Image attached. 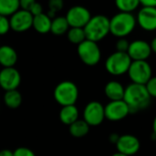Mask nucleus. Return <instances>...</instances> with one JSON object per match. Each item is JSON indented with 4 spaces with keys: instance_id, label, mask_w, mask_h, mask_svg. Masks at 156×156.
I'll use <instances>...</instances> for the list:
<instances>
[{
    "instance_id": "nucleus-1",
    "label": "nucleus",
    "mask_w": 156,
    "mask_h": 156,
    "mask_svg": "<svg viewBox=\"0 0 156 156\" xmlns=\"http://www.w3.org/2000/svg\"><path fill=\"white\" fill-rule=\"evenodd\" d=\"M150 97L145 86L129 84L125 87L123 101L127 104L129 114H134L146 109L151 104Z\"/></svg>"
},
{
    "instance_id": "nucleus-2",
    "label": "nucleus",
    "mask_w": 156,
    "mask_h": 156,
    "mask_svg": "<svg viewBox=\"0 0 156 156\" xmlns=\"http://www.w3.org/2000/svg\"><path fill=\"white\" fill-rule=\"evenodd\" d=\"M136 18L132 13L119 12L109 19V33L120 39L129 36L136 27Z\"/></svg>"
},
{
    "instance_id": "nucleus-3",
    "label": "nucleus",
    "mask_w": 156,
    "mask_h": 156,
    "mask_svg": "<svg viewBox=\"0 0 156 156\" xmlns=\"http://www.w3.org/2000/svg\"><path fill=\"white\" fill-rule=\"evenodd\" d=\"M87 40L98 42L109 34V19L104 15L91 17L84 27Z\"/></svg>"
},
{
    "instance_id": "nucleus-4",
    "label": "nucleus",
    "mask_w": 156,
    "mask_h": 156,
    "mask_svg": "<svg viewBox=\"0 0 156 156\" xmlns=\"http://www.w3.org/2000/svg\"><path fill=\"white\" fill-rule=\"evenodd\" d=\"M79 90L77 86L72 81H62L60 82L54 88L53 97L55 101L62 107L75 105Z\"/></svg>"
},
{
    "instance_id": "nucleus-5",
    "label": "nucleus",
    "mask_w": 156,
    "mask_h": 156,
    "mask_svg": "<svg viewBox=\"0 0 156 156\" xmlns=\"http://www.w3.org/2000/svg\"><path fill=\"white\" fill-rule=\"evenodd\" d=\"M131 62L132 61L127 52L116 51L107 58L105 68L108 73L114 76H120L128 73Z\"/></svg>"
},
{
    "instance_id": "nucleus-6",
    "label": "nucleus",
    "mask_w": 156,
    "mask_h": 156,
    "mask_svg": "<svg viewBox=\"0 0 156 156\" xmlns=\"http://www.w3.org/2000/svg\"><path fill=\"white\" fill-rule=\"evenodd\" d=\"M77 54L82 62L87 66H95L101 60V50L98 42L89 40L77 45Z\"/></svg>"
},
{
    "instance_id": "nucleus-7",
    "label": "nucleus",
    "mask_w": 156,
    "mask_h": 156,
    "mask_svg": "<svg viewBox=\"0 0 156 156\" xmlns=\"http://www.w3.org/2000/svg\"><path fill=\"white\" fill-rule=\"evenodd\" d=\"M127 73L131 83L145 86L152 76V69L147 61H132Z\"/></svg>"
},
{
    "instance_id": "nucleus-8",
    "label": "nucleus",
    "mask_w": 156,
    "mask_h": 156,
    "mask_svg": "<svg viewBox=\"0 0 156 156\" xmlns=\"http://www.w3.org/2000/svg\"><path fill=\"white\" fill-rule=\"evenodd\" d=\"M64 17L70 28L84 29L92 16L89 9H87L86 7L77 5L70 8Z\"/></svg>"
},
{
    "instance_id": "nucleus-9",
    "label": "nucleus",
    "mask_w": 156,
    "mask_h": 156,
    "mask_svg": "<svg viewBox=\"0 0 156 156\" xmlns=\"http://www.w3.org/2000/svg\"><path fill=\"white\" fill-rule=\"evenodd\" d=\"M83 119L90 127L99 126L105 119L104 106L98 101H91L87 103L84 108Z\"/></svg>"
},
{
    "instance_id": "nucleus-10",
    "label": "nucleus",
    "mask_w": 156,
    "mask_h": 156,
    "mask_svg": "<svg viewBox=\"0 0 156 156\" xmlns=\"http://www.w3.org/2000/svg\"><path fill=\"white\" fill-rule=\"evenodd\" d=\"M20 83V73L15 67L2 68L0 70V87L5 91L18 89Z\"/></svg>"
},
{
    "instance_id": "nucleus-11",
    "label": "nucleus",
    "mask_w": 156,
    "mask_h": 156,
    "mask_svg": "<svg viewBox=\"0 0 156 156\" xmlns=\"http://www.w3.org/2000/svg\"><path fill=\"white\" fill-rule=\"evenodd\" d=\"M104 110L105 119L109 121H120L129 114V109L123 99L109 101L104 107Z\"/></svg>"
},
{
    "instance_id": "nucleus-12",
    "label": "nucleus",
    "mask_w": 156,
    "mask_h": 156,
    "mask_svg": "<svg viewBox=\"0 0 156 156\" xmlns=\"http://www.w3.org/2000/svg\"><path fill=\"white\" fill-rule=\"evenodd\" d=\"M33 16L30 12L23 9L18 10L11 17H9L10 30L16 32H24L32 28Z\"/></svg>"
},
{
    "instance_id": "nucleus-13",
    "label": "nucleus",
    "mask_w": 156,
    "mask_h": 156,
    "mask_svg": "<svg viewBox=\"0 0 156 156\" xmlns=\"http://www.w3.org/2000/svg\"><path fill=\"white\" fill-rule=\"evenodd\" d=\"M118 152L127 156L135 155L140 149V140L132 134L120 135L116 142Z\"/></svg>"
},
{
    "instance_id": "nucleus-14",
    "label": "nucleus",
    "mask_w": 156,
    "mask_h": 156,
    "mask_svg": "<svg viewBox=\"0 0 156 156\" xmlns=\"http://www.w3.org/2000/svg\"><path fill=\"white\" fill-rule=\"evenodd\" d=\"M136 22L145 31L156 30V8L142 7L137 14Z\"/></svg>"
},
{
    "instance_id": "nucleus-15",
    "label": "nucleus",
    "mask_w": 156,
    "mask_h": 156,
    "mask_svg": "<svg viewBox=\"0 0 156 156\" xmlns=\"http://www.w3.org/2000/svg\"><path fill=\"white\" fill-rule=\"evenodd\" d=\"M127 53L131 61H147L151 54V49L146 41L135 40L129 42Z\"/></svg>"
},
{
    "instance_id": "nucleus-16",
    "label": "nucleus",
    "mask_w": 156,
    "mask_h": 156,
    "mask_svg": "<svg viewBox=\"0 0 156 156\" xmlns=\"http://www.w3.org/2000/svg\"><path fill=\"white\" fill-rule=\"evenodd\" d=\"M18 62V53L16 50L9 45L0 46V65L3 68L14 67Z\"/></svg>"
},
{
    "instance_id": "nucleus-17",
    "label": "nucleus",
    "mask_w": 156,
    "mask_h": 156,
    "mask_svg": "<svg viewBox=\"0 0 156 156\" xmlns=\"http://www.w3.org/2000/svg\"><path fill=\"white\" fill-rule=\"evenodd\" d=\"M124 91L125 87L123 85L116 80H112L107 83L104 88L105 95L110 101L122 100L124 97Z\"/></svg>"
},
{
    "instance_id": "nucleus-18",
    "label": "nucleus",
    "mask_w": 156,
    "mask_h": 156,
    "mask_svg": "<svg viewBox=\"0 0 156 156\" xmlns=\"http://www.w3.org/2000/svg\"><path fill=\"white\" fill-rule=\"evenodd\" d=\"M59 118L62 124L70 126L74 121L79 119V110L75 105L62 107L59 113Z\"/></svg>"
},
{
    "instance_id": "nucleus-19",
    "label": "nucleus",
    "mask_w": 156,
    "mask_h": 156,
    "mask_svg": "<svg viewBox=\"0 0 156 156\" xmlns=\"http://www.w3.org/2000/svg\"><path fill=\"white\" fill-rule=\"evenodd\" d=\"M51 19L44 12L33 17L32 28L41 34H46L51 31Z\"/></svg>"
},
{
    "instance_id": "nucleus-20",
    "label": "nucleus",
    "mask_w": 156,
    "mask_h": 156,
    "mask_svg": "<svg viewBox=\"0 0 156 156\" xmlns=\"http://www.w3.org/2000/svg\"><path fill=\"white\" fill-rule=\"evenodd\" d=\"M70 26L65 19V17H55L51 20V31L55 36H62L67 33Z\"/></svg>"
},
{
    "instance_id": "nucleus-21",
    "label": "nucleus",
    "mask_w": 156,
    "mask_h": 156,
    "mask_svg": "<svg viewBox=\"0 0 156 156\" xmlns=\"http://www.w3.org/2000/svg\"><path fill=\"white\" fill-rule=\"evenodd\" d=\"M90 126L84 119H77L69 126V132L73 137L82 138L87 135L89 132Z\"/></svg>"
},
{
    "instance_id": "nucleus-22",
    "label": "nucleus",
    "mask_w": 156,
    "mask_h": 156,
    "mask_svg": "<svg viewBox=\"0 0 156 156\" xmlns=\"http://www.w3.org/2000/svg\"><path fill=\"white\" fill-rule=\"evenodd\" d=\"M20 9V0H0V15L1 16L7 18L11 17Z\"/></svg>"
},
{
    "instance_id": "nucleus-23",
    "label": "nucleus",
    "mask_w": 156,
    "mask_h": 156,
    "mask_svg": "<svg viewBox=\"0 0 156 156\" xmlns=\"http://www.w3.org/2000/svg\"><path fill=\"white\" fill-rule=\"evenodd\" d=\"M4 103L9 108H18L22 104V95L18 89L6 91L4 95Z\"/></svg>"
},
{
    "instance_id": "nucleus-24",
    "label": "nucleus",
    "mask_w": 156,
    "mask_h": 156,
    "mask_svg": "<svg viewBox=\"0 0 156 156\" xmlns=\"http://www.w3.org/2000/svg\"><path fill=\"white\" fill-rule=\"evenodd\" d=\"M115 5L120 12L132 13L140 7V0H115Z\"/></svg>"
},
{
    "instance_id": "nucleus-25",
    "label": "nucleus",
    "mask_w": 156,
    "mask_h": 156,
    "mask_svg": "<svg viewBox=\"0 0 156 156\" xmlns=\"http://www.w3.org/2000/svg\"><path fill=\"white\" fill-rule=\"evenodd\" d=\"M66 34L68 41L75 45H79L81 42L87 40L84 29L82 28H70Z\"/></svg>"
},
{
    "instance_id": "nucleus-26",
    "label": "nucleus",
    "mask_w": 156,
    "mask_h": 156,
    "mask_svg": "<svg viewBox=\"0 0 156 156\" xmlns=\"http://www.w3.org/2000/svg\"><path fill=\"white\" fill-rule=\"evenodd\" d=\"M63 8V0H49V13L47 14L51 20L55 18V13Z\"/></svg>"
},
{
    "instance_id": "nucleus-27",
    "label": "nucleus",
    "mask_w": 156,
    "mask_h": 156,
    "mask_svg": "<svg viewBox=\"0 0 156 156\" xmlns=\"http://www.w3.org/2000/svg\"><path fill=\"white\" fill-rule=\"evenodd\" d=\"M145 87L151 98H156V76H151V79L146 83Z\"/></svg>"
},
{
    "instance_id": "nucleus-28",
    "label": "nucleus",
    "mask_w": 156,
    "mask_h": 156,
    "mask_svg": "<svg viewBox=\"0 0 156 156\" xmlns=\"http://www.w3.org/2000/svg\"><path fill=\"white\" fill-rule=\"evenodd\" d=\"M10 30L9 19L0 15V36L6 35Z\"/></svg>"
},
{
    "instance_id": "nucleus-29",
    "label": "nucleus",
    "mask_w": 156,
    "mask_h": 156,
    "mask_svg": "<svg viewBox=\"0 0 156 156\" xmlns=\"http://www.w3.org/2000/svg\"><path fill=\"white\" fill-rule=\"evenodd\" d=\"M14 156H36L34 151L27 147H19L13 151Z\"/></svg>"
},
{
    "instance_id": "nucleus-30",
    "label": "nucleus",
    "mask_w": 156,
    "mask_h": 156,
    "mask_svg": "<svg viewBox=\"0 0 156 156\" xmlns=\"http://www.w3.org/2000/svg\"><path fill=\"white\" fill-rule=\"evenodd\" d=\"M129 41L127 39L120 38L116 42V50H117V51L127 52L128 49H129Z\"/></svg>"
},
{
    "instance_id": "nucleus-31",
    "label": "nucleus",
    "mask_w": 156,
    "mask_h": 156,
    "mask_svg": "<svg viewBox=\"0 0 156 156\" xmlns=\"http://www.w3.org/2000/svg\"><path fill=\"white\" fill-rule=\"evenodd\" d=\"M29 12H30V14L33 17H35L37 15H40V14L43 13V8H42V6H41V3H39V2L36 1V3L30 8V9L29 10Z\"/></svg>"
},
{
    "instance_id": "nucleus-32",
    "label": "nucleus",
    "mask_w": 156,
    "mask_h": 156,
    "mask_svg": "<svg viewBox=\"0 0 156 156\" xmlns=\"http://www.w3.org/2000/svg\"><path fill=\"white\" fill-rule=\"evenodd\" d=\"M35 3H36V0H20V9L29 11Z\"/></svg>"
},
{
    "instance_id": "nucleus-33",
    "label": "nucleus",
    "mask_w": 156,
    "mask_h": 156,
    "mask_svg": "<svg viewBox=\"0 0 156 156\" xmlns=\"http://www.w3.org/2000/svg\"><path fill=\"white\" fill-rule=\"evenodd\" d=\"M140 4L142 5V7L156 8V0H140Z\"/></svg>"
},
{
    "instance_id": "nucleus-34",
    "label": "nucleus",
    "mask_w": 156,
    "mask_h": 156,
    "mask_svg": "<svg viewBox=\"0 0 156 156\" xmlns=\"http://www.w3.org/2000/svg\"><path fill=\"white\" fill-rule=\"evenodd\" d=\"M0 156H14L13 151L9 149H4L0 151Z\"/></svg>"
},
{
    "instance_id": "nucleus-35",
    "label": "nucleus",
    "mask_w": 156,
    "mask_h": 156,
    "mask_svg": "<svg viewBox=\"0 0 156 156\" xmlns=\"http://www.w3.org/2000/svg\"><path fill=\"white\" fill-rule=\"evenodd\" d=\"M150 46H151V52L156 54V37L152 39V41L150 43Z\"/></svg>"
},
{
    "instance_id": "nucleus-36",
    "label": "nucleus",
    "mask_w": 156,
    "mask_h": 156,
    "mask_svg": "<svg viewBox=\"0 0 156 156\" xmlns=\"http://www.w3.org/2000/svg\"><path fill=\"white\" fill-rule=\"evenodd\" d=\"M119 137V135H118V134H116V133H112V134L110 135V137H109V140H110V141H111L112 143L116 144V142H117Z\"/></svg>"
},
{
    "instance_id": "nucleus-37",
    "label": "nucleus",
    "mask_w": 156,
    "mask_h": 156,
    "mask_svg": "<svg viewBox=\"0 0 156 156\" xmlns=\"http://www.w3.org/2000/svg\"><path fill=\"white\" fill-rule=\"evenodd\" d=\"M152 133H153L155 140H156V116L154 117L153 121H152Z\"/></svg>"
},
{
    "instance_id": "nucleus-38",
    "label": "nucleus",
    "mask_w": 156,
    "mask_h": 156,
    "mask_svg": "<svg viewBox=\"0 0 156 156\" xmlns=\"http://www.w3.org/2000/svg\"><path fill=\"white\" fill-rule=\"evenodd\" d=\"M111 156H127V155H125V154H122V153H120V152H115L114 154H112Z\"/></svg>"
},
{
    "instance_id": "nucleus-39",
    "label": "nucleus",
    "mask_w": 156,
    "mask_h": 156,
    "mask_svg": "<svg viewBox=\"0 0 156 156\" xmlns=\"http://www.w3.org/2000/svg\"><path fill=\"white\" fill-rule=\"evenodd\" d=\"M155 147H156V140H155Z\"/></svg>"
}]
</instances>
